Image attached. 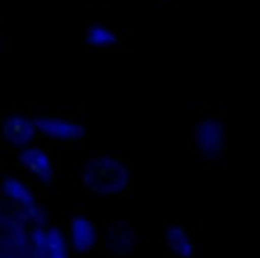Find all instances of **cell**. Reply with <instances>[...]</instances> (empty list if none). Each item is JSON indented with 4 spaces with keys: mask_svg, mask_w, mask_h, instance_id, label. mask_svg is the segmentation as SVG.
<instances>
[{
    "mask_svg": "<svg viewBox=\"0 0 260 258\" xmlns=\"http://www.w3.org/2000/svg\"><path fill=\"white\" fill-rule=\"evenodd\" d=\"M82 182L94 194L112 196L127 188L130 170L123 161L115 157L96 155L84 164Z\"/></svg>",
    "mask_w": 260,
    "mask_h": 258,
    "instance_id": "6da1fadb",
    "label": "cell"
},
{
    "mask_svg": "<svg viewBox=\"0 0 260 258\" xmlns=\"http://www.w3.org/2000/svg\"><path fill=\"white\" fill-rule=\"evenodd\" d=\"M0 258H30L27 227L6 210H0Z\"/></svg>",
    "mask_w": 260,
    "mask_h": 258,
    "instance_id": "7a4b0ae2",
    "label": "cell"
},
{
    "mask_svg": "<svg viewBox=\"0 0 260 258\" xmlns=\"http://www.w3.org/2000/svg\"><path fill=\"white\" fill-rule=\"evenodd\" d=\"M194 142L199 153L208 160L220 158L226 146V127L217 118H205L194 129Z\"/></svg>",
    "mask_w": 260,
    "mask_h": 258,
    "instance_id": "3957f363",
    "label": "cell"
},
{
    "mask_svg": "<svg viewBox=\"0 0 260 258\" xmlns=\"http://www.w3.org/2000/svg\"><path fill=\"white\" fill-rule=\"evenodd\" d=\"M105 245L112 255L126 257L135 251L138 245V233L127 221L123 219L114 221L109 224L106 230Z\"/></svg>",
    "mask_w": 260,
    "mask_h": 258,
    "instance_id": "277c9868",
    "label": "cell"
},
{
    "mask_svg": "<svg viewBox=\"0 0 260 258\" xmlns=\"http://www.w3.org/2000/svg\"><path fill=\"white\" fill-rule=\"evenodd\" d=\"M33 123L39 133L55 140H77L85 134L84 126L60 117H36Z\"/></svg>",
    "mask_w": 260,
    "mask_h": 258,
    "instance_id": "5b68a950",
    "label": "cell"
},
{
    "mask_svg": "<svg viewBox=\"0 0 260 258\" xmlns=\"http://www.w3.org/2000/svg\"><path fill=\"white\" fill-rule=\"evenodd\" d=\"M20 163L38 181H41L42 183H50L52 181L54 167H52L51 158L44 150L38 146H26L20 153Z\"/></svg>",
    "mask_w": 260,
    "mask_h": 258,
    "instance_id": "8992f818",
    "label": "cell"
},
{
    "mask_svg": "<svg viewBox=\"0 0 260 258\" xmlns=\"http://www.w3.org/2000/svg\"><path fill=\"white\" fill-rule=\"evenodd\" d=\"M2 131H3L5 139L11 145L20 146V148H23V146L26 148L27 145L33 140L35 134L38 133L33 120H28L24 115L8 117L3 123Z\"/></svg>",
    "mask_w": 260,
    "mask_h": 258,
    "instance_id": "52a82bcc",
    "label": "cell"
},
{
    "mask_svg": "<svg viewBox=\"0 0 260 258\" xmlns=\"http://www.w3.org/2000/svg\"><path fill=\"white\" fill-rule=\"evenodd\" d=\"M69 240H71V246L75 252L85 254L94 248V245L98 242V230L88 218L75 216L71 223Z\"/></svg>",
    "mask_w": 260,
    "mask_h": 258,
    "instance_id": "ba28073f",
    "label": "cell"
},
{
    "mask_svg": "<svg viewBox=\"0 0 260 258\" xmlns=\"http://www.w3.org/2000/svg\"><path fill=\"white\" fill-rule=\"evenodd\" d=\"M166 245L169 251L180 258H191L194 254V245L190 234L181 226L174 224L166 230Z\"/></svg>",
    "mask_w": 260,
    "mask_h": 258,
    "instance_id": "9c48e42d",
    "label": "cell"
},
{
    "mask_svg": "<svg viewBox=\"0 0 260 258\" xmlns=\"http://www.w3.org/2000/svg\"><path fill=\"white\" fill-rule=\"evenodd\" d=\"M0 191L15 206H27V205H31V203L36 202L35 194L31 193V190L27 187L24 182L18 181L15 178H6L2 183Z\"/></svg>",
    "mask_w": 260,
    "mask_h": 258,
    "instance_id": "30bf717a",
    "label": "cell"
},
{
    "mask_svg": "<svg viewBox=\"0 0 260 258\" xmlns=\"http://www.w3.org/2000/svg\"><path fill=\"white\" fill-rule=\"evenodd\" d=\"M11 213L26 227H45L48 224V213L42 206H39L36 202L27 206H15L11 210Z\"/></svg>",
    "mask_w": 260,
    "mask_h": 258,
    "instance_id": "8fae6325",
    "label": "cell"
},
{
    "mask_svg": "<svg viewBox=\"0 0 260 258\" xmlns=\"http://www.w3.org/2000/svg\"><path fill=\"white\" fill-rule=\"evenodd\" d=\"M85 42L93 48H109L117 44V33L109 27L93 24L85 30Z\"/></svg>",
    "mask_w": 260,
    "mask_h": 258,
    "instance_id": "7c38bea8",
    "label": "cell"
},
{
    "mask_svg": "<svg viewBox=\"0 0 260 258\" xmlns=\"http://www.w3.org/2000/svg\"><path fill=\"white\" fill-rule=\"evenodd\" d=\"M47 255L48 258H69L68 240L57 227L47 229Z\"/></svg>",
    "mask_w": 260,
    "mask_h": 258,
    "instance_id": "4fadbf2b",
    "label": "cell"
},
{
    "mask_svg": "<svg viewBox=\"0 0 260 258\" xmlns=\"http://www.w3.org/2000/svg\"><path fill=\"white\" fill-rule=\"evenodd\" d=\"M28 246H30V258H48L45 227H33L28 232Z\"/></svg>",
    "mask_w": 260,
    "mask_h": 258,
    "instance_id": "5bb4252c",
    "label": "cell"
}]
</instances>
